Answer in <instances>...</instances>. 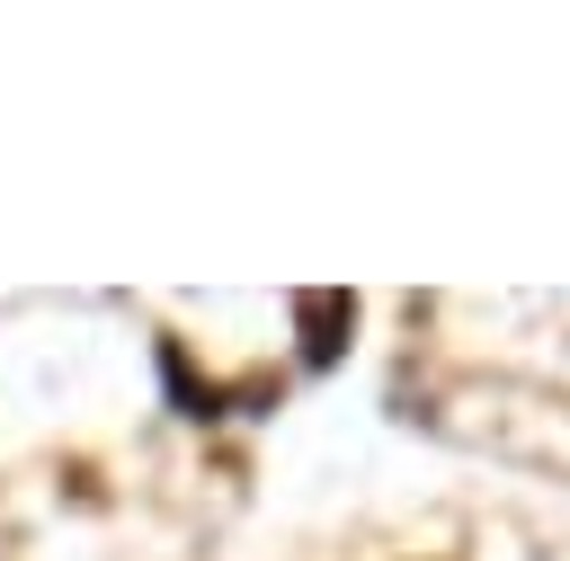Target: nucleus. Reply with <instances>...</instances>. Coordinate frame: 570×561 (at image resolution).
<instances>
[{
	"label": "nucleus",
	"instance_id": "f257e3e1",
	"mask_svg": "<svg viewBox=\"0 0 570 561\" xmlns=\"http://www.w3.org/2000/svg\"><path fill=\"white\" fill-rule=\"evenodd\" d=\"M294 321H303V356L330 365L338 338H347V321H356V303H347V294H294Z\"/></svg>",
	"mask_w": 570,
	"mask_h": 561
}]
</instances>
